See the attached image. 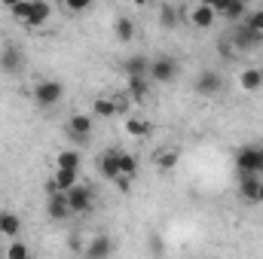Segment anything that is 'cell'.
I'll use <instances>...</instances> for the list:
<instances>
[{"label":"cell","mask_w":263,"mask_h":259,"mask_svg":"<svg viewBox=\"0 0 263 259\" xmlns=\"http://www.w3.org/2000/svg\"><path fill=\"white\" fill-rule=\"evenodd\" d=\"M31 98H34V104L40 110H52V107H59L65 101V82L62 79H40L34 85Z\"/></svg>","instance_id":"cell-1"},{"label":"cell","mask_w":263,"mask_h":259,"mask_svg":"<svg viewBox=\"0 0 263 259\" xmlns=\"http://www.w3.org/2000/svg\"><path fill=\"white\" fill-rule=\"evenodd\" d=\"M236 168L242 177H260L263 174V143H245L236 153Z\"/></svg>","instance_id":"cell-2"},{"label":"cell","mask_w":263,"mask_h":259,"mask_svg":"<svg viewBox=\"0 0 263 259\" xmlns=\"http://www.w3.org/2000/svg\"><path fill=\"white\" fill-rule=\"evenodd\" d=\"M184 21H187V25H193V28H211V25L217 21V12H214V6H211V3L199 0V3L184 6Z\"/></svg>","instance_id":"cell-3"},{"label":"cell","mask_w":263,"mask_h":259,"mask_svg":"<svg viewBox=\"0 0 263 259\" xmlns=\"http://www.w3.org/2000/svg\"><path fill=\"white\" fill-rule=\"evenodd\" d=\"M67 204H70V213H73V217L92 213V207H95V192H92V186L80 183L77 189H70V192H67Z\"/></svg>","instance_id":"cell-4"},{"label":"cell","mask_w":263,"mask_h":259,"mask_svg":"<svg viewBox=\"0 0 263 259\" xmlns=\"http://www.w3.org/2000/svg\"><path fill=\"white\" fill-rule=\"evenodd\" d=\"M193 89H196V95H202V98L220 95V92H223V76H220V70H199L196 79H193Z\"/></svg>","instance_id":"cell-5"},{"label":"cell","mask_w":263,"mask_h":259,"mask_svg":"<svg viewBox=\"0 0 263 259\" xmlns=\"http://www.w3.org/2000/svg\"><path fill=\"white\" fill-rule=\"evenodd\" d=\"M0 70L9 73V76H22V70H25V52H22V46L6 43L0 49Z\"/></svg>","instance_id":"cell-6"},{"label":"cell","mask_w":263,"mask_h":259,"mask_svg":"<svg viewBox=\"0 0 263 259\" xmlns=\"http://www.w3.org/2000/svg\"><path fill=\"white\" fill-rule=\"evenodd\" d=\"M211 6H214V12H217V15H223L230 25H242V21L248 18V12H251L242 0H214Z\"/></svg>","instance_id":"cell-7"},{"label":"cell","mask_w":263,"mask_h":259,"mask_svg":"<svg viewBox=\"0 0 263 259\" xmlns=\"http://www.w3.org/2000/svg\"><path fill=\"white\" fill-rule=\"evenodd\" d=\"M178 76V61L172 55H156L150 58V79L153 82H172Z\"/></svg>","instance_id":"cell-8"},{"label":"cell","mask_w":263,"mask_h":259,"mask_svg":"<svg viewBox=\"0 0 263 259\" xmlns=\"http://www.w3.org/2000/svg\"><path fill=\"white\" fill-rule=\"evenodd\" d=\"M67 137L73 140V143H86L89 137H92V116H86V113H73L70 119H67Z\"/></svg>","instance_id":"cell-9"},{"label":"cell","mask_w":263,"mask_h":259,"mask_svg":"<svg viewBox=\"0 0 263 259\" xmlns=\"http://www.w3.org/2000/svg\"><path fill=\"white\" fill-rule=\"evenodd\" d=\"M227 40L233 43V49L245 52V49H254V46L260 43L263 37H260V34H254V31H251V28H248V25L242 21V25H233V34H230Z\"/></svg>","instance_id":"cell-10"},{"label":"cell","mask_w":263,"mask_h":259,"mask_svg":"<svg viewBox=\"0 0 263 259\" xmlns=\"http://www.w3.org/2000/svg\"><path fill=\"white\" fill-rule=\"evenodd\" d=\"M120 156H123V149H107V153H101V162H98V171H101V177H107V180H123V174H120Z\"/></svg>","instance_id":"cell-11"},{"label":"cell","mask_w":263,"mask_h":259,"mask_svg":"<svg viewBox=\"0 0 263 259\" xmlns=\"http://www.w3.org/2000/svg\"><path fill=\"white\" fill-rule=\"evenodd\" d=\"M46 213H49V220H55V223H65V220H70L73 213H70L67 195H62V192H49V198H46Z\"/></svg>","instance_id":"cell-12"},{"label":"cell","mask_w":263,"mask_h":259,"mask_svg":"<svg viewBox=\"0 0 263 259\" xmlns=\"http://www.w3.org/2000/svg\"><path fill=\"white\" fill-rule=\"evenodd\" d=\"M126 79H150V58L147 55H129L123 61Z\"/></svg>","instance_id":"cell-13"},{"label":"cell","mask_w":263,"mask_h":259,"mask_svg":"<svg viewBox=\"0 0 263 259\" xmlns=\"http://www.w3.org/2000/svg\"><path fill=\"white\" fill-rule=\"evenodd\" d=\"M83 256L86 259H110L114 256V241H110L107 235H95V238L86 244Z\"/></svg>","instance_id":"cell-14"},{"label":"cell","mask_w":263,"mask_h":259,"mask_svg":"<svg viewBox=\"0 0 263 259\" xmlns=\"http://www.w3.org/2000/svg\"><path fill=\"white\" fill-rule=\"evenodd\" d=\"M80 186V174L77 171H52V180H49V192H62L67 195L70 189Z\"/></svg>","instance_id":"cell-15"},{"label":"cell","mask_w":263,"mask_h":259,"mask_svg":"<svg viewBox=\"0 0 263 259\" xmlns=\"http://www.w3.org/2000/svg\"><path fill=\"white\" fill-rule=\"evenodd\" d=\"M117 113H120V101L117 98H107V95L92 98V116L95 119H114Z\"/></svg>","instance_id":"cell-16"},{"label":"cell","mask_w":263,"mask_h":259,"mask_svg":"<svg viewBox=\"0 0 263 259\" xmlns=\"http://www.w3.org/2000/svg\"><path fill=\"white\" fill-rule=\"evenodd\" d=\"M159 25L165 28V31H172V28H178L181 21H184V6H175V3H159Z\"/></svg>","instance_id":"cell-17"},{"label":"cell","mask_w":263,"mask_h":259,"mask_svg":"<svg viewBox=\"0 0 263 259\" xmlns=\"http://www.w3.org/2000/svg\"><path fill=\"white\" fill-rule=\"evenodd\" d=\"M80 165H83V156L77 149H59L55 156V171H77L80 174Z\"/></svg>","instance_id":"cell-18"},{"label":"cell","mask_w":263,"mask_h":259,"mask_svg":"<svg viewBox=\"0 0 263 259\" xmlns=\"http://www.w3.org/2000/svg\"><path fill=\"white\" fill-rule=\"evenodd\" d=\"M49 15H52V6L49 3H43V0H34L31 3V15H28V28H40V25H46L49 21Z\"/></svg>","instance_id":"cell-19"},{"label":"cell","mask_w":263,"mask_h":259,"mask_svg":"<svg viewBox=\"0 0 263 259\" xmlns=\"http://www.w3.org/2000/svg\"><path fill=\"white\" fill-rule=\"evenodd\" d=\"M239 85H242L245 92H257L263 85V70L260 67H245V70L239 73Z\"/></svg>","instance_id":"cell-20"},{"label":"cell","mask_w":263,"mask_h":259,"mask_svg":"<svg viewBox=\"0 0 263 259\" xmlns=\"http://www.w3.org/2000/svg\"><path fill=\"white\" fill-rule=\"evenodd\" d=\"M18 232H22V220L15 217V213H0V235L3 238H9V241H15L18 238Z\"/></svg>","instance_id":"cell-21"},{"label":"cell","mask_w":263,"mask_h":259,"mask_svg":"<svg viewBox=\"0 0 263 259\" xmlns=\"http://www.w3.org/2000/svg\"><path fill=\"white\" fill-rule=\"evenodd\" d=\"M114 34H117L120 43H132L135 34H138V28H135V21H132L129 15H120V18L114 21Z\"/></svg>","instance_id":"cell-22"},{"label":"cell","mask_w":263,"mask_h":259,"mask_svg":"<svg viewBox=\"0 0 263 259\" xmlns=\"http://www.w3.org/2000/svg\"><path fill=\"white\" fill-rule=\"evenodd\" d=\"M178 159H181V153H178V149H172V146H165V149H159V153L153 156V162H156V168H159V171H172V168L178 165Z\"/></svg>","instance_id":"cell-23"},{"label":"cell","mask_w":263,"mask_h":259,"mask_svg":"<svg viewBox=\"0 0 263 259\" xmlns=\"http://www.w3.org/2000/svg\"><path fill=\"white\" fill-rule=\"evenodd\" d=\"M239 195L245 201H257V195H260V177H242L239 180Z\"/></svg>","instance_id":"cell-24"},{"label":"cell","mask_w":263,"mask_h":259,"mask_svg":"<svg viewBox=\"0 0 263 259\" xmlns=\"http://www.w3.org/2000/svg\"><path fill=\"white\" fill-rule=\"evenodd\" d=\"M123 128H126L129 137H147V134H150V122H147V119H141V116H129Z\"/></svg>","instance_id":"cell-25"},{"label":"cell","mask_w":263,"mask_h":259,"mask_svg":"<svg viewBox=\"0 0 263 259\" xmlns=\"http://www.w3.org/2000/svg\"><path fill=\"white\" fill-rule=\"evenodd\" d=\"M120 174H123L126 183L138 177V156H132V153H123L120 156Z\"/></svg>","instance_id":"cell-26"},{"label":"cell","mask_w":263,"mask_h":259,"mask_svg":"<svg viewBox=\"0 0 263 259\" xmlns=\"http://www.w3.org/2000/svg\"><path fill=\"white\" fill-rule=\"evenodd\" d=\"M31 3H34V0H18V3H12V6H9V15H12L15 21H22V25H25V21H28V15H31Z\"/></svg>","instance_id":"cell-27"},{"label":"cell","mask_w":263,"mask_h":259,"mask_svg":"<svg viewBox=\"0 0 263 259\" xmlns=\"http://www.w3.org/2000/svg\"><path fill=\"white\" fill-rule=\"evenodd\" d=\"M6 259H31L28 244H22L18 238H15V241H9V244H6Z\"/></svg>","instance_id":"cell-28"},{"label":"cell","mask_w":263,"mask_h":259,"mask_svg":"<svg viewBox=\"0 0 263 259\" xmlns=\"http://www.w3.org/2000/svg\"><path fill=\"white\" fill-rule=\"evenodd\" d=\"M147 82L150 79H129V98L132 101H144L147 98Z\"/></svg>","instance_id":"cell-29"},{"label":"cell","mask_w":263,"mask_h":259,"mask_svg":"<svg viewBox=\"0 0 263 259\" xmlns=\"http://www.w3.org/2000/svg\"><path fill=\"white\" fill-rule=\"evenodd\" d=\"M245 25H248L254 34H260V37H263V6H257V9H251V12H248Z\"/></svg>","instance_id":"cell-30"},{"label":"cell","mask_w":263,"mask_h":259,"mask_svg":"<svg viewBox=\"0 0 263 259\" xmlns=\"http://www.w3.org/2000/svg\"><path fill=\"white\" fill-rule=\"evenodd\" d=\"M62 6H65L67 12H86V9H89L92 3H89V0H65Z\"/></svg>","instance_id":"cell-31"},{"label":"cell","mask_w":263,"mask_h":259,"mask_svg":"<svg viewBox=\"0 0 263 259\" xmlns=\"http://www.w3.org/2000/svg\"><path fill=\"white\" fill-rule=\"evenodd\" d=\"M217 49H220V58H230V61L236 58V49H233V43H230V40H220V43H217Z\"/></svg>","instance_id":"cell-32"},{"label":"cell","mask_w":263,"mask_h":259,"mask_svg":"<svg viewBox=\"0 0 263 259\" xmlns=\"http://www.w3.org/2000/svg\"><path fill=\"white\" fill-rule=\"evenodd\" d=\"M257 201L263 204V180H260V195H257Z\"/></svg>","instance_id":"cell-33"}]
</instances>
